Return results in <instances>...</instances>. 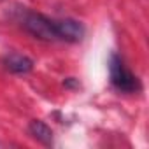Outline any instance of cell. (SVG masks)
Segmentation results:
<instances>
[{
	"label": "cell",
	"instance_id": "5b68a950",
	"mask_svg": "<svg viewBox=\"0 0 149 149\" xmlns=\"http://www.w3.org/2000/svg\"><path fill=\"white\" fill-rule=\"evenodd\" d=\"M28 132H30V135H32L33 139H37L39 142H42V144H46V146L53 144V132H51V128H49L44 121L33 119V121L30 123V126H28Z\"/></svg>",
	"mask_w": 149,
	"mask_h": 149
},
{
	"label": "cell",
	"instance_id": "7a4b0ae2",
	"mask_svg": "<svg viewBox=\"0 0 149 149\" xmlns=\"http://www.w3.org/2000/svg\"><path fill=\"white\" fill-rule=\"evenodd\" d=\"M23 26L30 35H33L39 40H46V42L58 40L56 21H53V19H49V18H46L42 14L28 13L25 16V19H23Z\"/></svg>",
	"mask_w": 149,
	"mask_h": 149
},
{
	"label": "cell",
	"instance_id": "3957f363",
	"mask_svg": "<svg viewBox=\"0 0 149 149\" xmlns=\"http://www.w3.org/2000/svg\"><path fill=\"white\" fill-rule=\"evenodd\" d=\"M56 32H58V40H67V42H79V40H83V37L86 33L84 26L76 19L56 21Z\"/></svg>",
	"mask_w": 149,
	"mask_h": 149
},
{
	"label": "cell",
	"instance_id": "277c9868",
	"mask_svg": "<svg viewBox=\"0 0 149 149\" xmlns=\"http://www.w3.org/2000/svg\"><path fill=\"white\" fill-rule=\"evenodd\" d=\"M4 67L13 74H28L33 68V61L21 53H9L4 58Z\"/></svg>",
	"mask_w": 149,
	"mask_h": 149
},
{
	"label": "cell",
	"instance_id": "6da1fadb",
	"mask_svg": "<svg viewBox=\"0 0 149 149\" xmlns=\"http://www.w3.org/2000/svg\"><path fill=\"white\" fill-rule=\"evenodd\" d=\"M109 74H111V83L118 91L123 93H137L140 90V83L135 74L125 65V61L118 56L112 54L109 61Z\"/></svg>",
	"mask_w": 149,
	"mask_h": 149
}]
</instances>
